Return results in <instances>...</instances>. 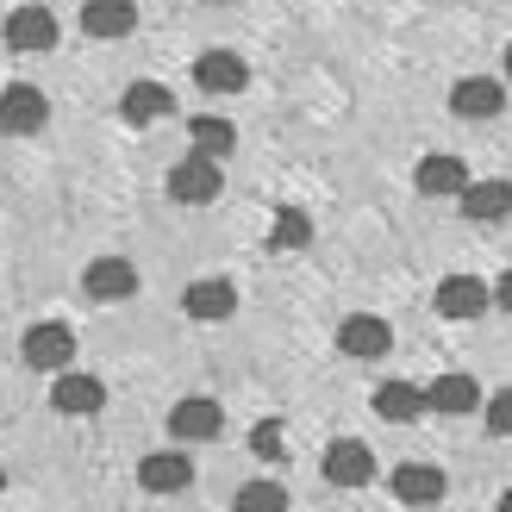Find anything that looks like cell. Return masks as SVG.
<instances>
[{
	"instance_id": "obj_24",
	"label": "cell",
	"mask_w": 512,
	"mask_h": 512,
	"mask_svg": "<svg viewBox=\"0 0 512 512\" xmlns=\"http://www.w3.org/2000/svg\"><path fill=\"white\" fill-rule=\"evenodd\" d=\"M238 506H288V488H281V481H244Z\"/></svg>"
},
{
	"instance_id": "obj_3",
	"label": "cell",
	"mask_w": 512,
	"mask_h": 512,
	"mask_svg": "<svg viewBox=\"0 0 512 512\" xmlns=\"http://www.w3.org/2000/svg\"><path fill=\"white\" fill-rule=\"evenodd\" d=\"M219 188H225V175H219L213 157H194V150H188V163L169 169V200H175V207H213Z\"/></svg>"
},
{
	"instance_id": "obj_11",
	"label": "cell",
	"mask_w": 512,
	"mask_h": 512,
	"mask_svg": "<svg viewBox=\"0 0 512 512\" xmlns=\"http://www.w3.org/2000/svg\"><path fill=\"white\" fill-rule=\"evenodd\" d=\"M82 294L88 300H132L138 294V269L125 263V256H94L82 269Z\"/></svg>"
},
{
	"instance_id": "obj_18",
	"label": "cell",
	"mask_w": 512,
	"mask_h": 512,
	"mask_svg": "<svg viewBox=\"0 0 512 512\" xmlns=\"http://www.w3.org/2000/svg\"><path fill=\"white\" fill-rule=\"evenodd\" d=\"M232 144H238V125L232 119H219V113H194L188 119V150H194V157L225 163V157H232Z\"/></svg>"
},
{
	"instance_id": "obj_14",
	"label": "cell",
	"mask_w": 512,
	"mask_h": 512,
	"mask_svg": "<svg viewBox=\"0 0 512 512\" xmlns=\"http://www.w3.org/2000/svg\"><path fill=\"white\" fill-rule=\"evenodd\" d=\"M7 44L19 50V57H38V50L57 44V13L44 7H13L7 13Z\"/></svg>"
},
{
	"instance_id": "obj_23",
	"label": "cell",
	"mask_w": 512,
	"mask_h": 512,
	"mask_svg": "<svg viewBox=\"0 0 512 512\" xmlns=\"http://www.w3.org/2000/svg\"><path fill=\"white\" fill-rule=\"evenodd\" d=\"M313 244V219L300 207H275V225H269V250H300Z\"/></svg>"
},
{
	"instance_id": "obj_2",
	"label": "cell",
	"mask_w": 512,
	"mask_h": 512,
	"mask_svg": "<svg viewBox=\"0 0 512 512\" xmlns=\"http://www.w3.org/2000/svg\"><path fill=\"white\" fill-rule=\"evenodd\" d=\"M19 356H25V369L57 375V369H69V363H75V331H69V325H57V319H44V325H32V331L19 338Z\"/></svg>"
},
{
	"instance_id": "obj_15",
	"label": "cell",
	"mask_w": 512,
	"mask_h": 512,
	"mask_svg": "<svg viewBox=\"0 0 512 512\" xmlns=\"http://www.w3.org/2000/svg\"><path fill=\"white\" fill-rule=\"evenodd\" d=\"M425 413H444V419L481 413V388H475V375H438V381L425 388Z\"/></svg>"
},
{
	"instance_id": "obj_30",
	"label": "cell",
	"mask_w": 512,
	"mask_h": 512,
	"mask_svg": "<svg viewBox=\"0 0 512 512\" xmlns=\"http://www.w3.org/2000/svg\"><path fill=\"white\" fill-rule=\"evenodd\" d=\"M506 506H512V494H506Z\"/></svg>"
},
{
	"instance_id": "obj_13",
	"label": "cell",
	"mask_w": 512,
	"mask_h": 512,
	"mask_svg": "<svg viewBox=\"0 0 512 512\" xmlns=\"http://www.w3.org/2000/svg\"><path fill=\"white\" fill-rule=\"evenodd\" d=\"M182 313L188 319H200V325H219V319H232L238 313V288H232V281H188V288H182Z\"/></svg>"
},
{
	"instance_id": "obj_19",
	"label": "cell",
	"mask_w": 512,
	"mask_h": 512,
	"mask_svg": "<svg viewBox=\"0 0 512 512\" xmlns=\"http://www.w3.org/2000/svg\"><path fill=\"white\" fill-rule=\"evenodd\" d=\"M138 25L132 0H82V32L88 38H125Z\"/></svg>"
},
{
	"instance_id": "obj_1",
	"label": "cell",
	"mask_w": 512,
	"mask_h": 512,
	"mask_svg": "<svg viewBox=\"0 0 512 512\" xmlns=\"http://www.w3.org/2000/svg\"><path fill=\"white\" fill-rule=\"evenodd\" d=\"M100 406H107V381L88 375V369H57V381H50V413H63V419H94Z\"/></svg>"
},
{
	"instance_id": "obj_17",
	"label": "cell",
	"mask_w": 512,
	"mask_h": 512,
	"mask_svg": "<svg viewBox=\"0 0 512 512\" xmlns=\"http://www.w3.org/2000/svg\"><path fill=\"white\" fill-rule=\"evenodd\" d=\"M456 207H463V219H475V225H500L512 213V182H463Z\"/></svg>"
},
{
	"instance_id": "obj_16",
	"label": "cell",
	"mask_w": 512,
	"mask_h": 512,
	"mask_svg": "<svg viewBox=\"0 0 512 512\" xmlns=\"http://www.w3.org/2000/svg\"><path fill=\"white\" fill-rule=\"evenodd\" d=\"M188 481H194V463H188L182 450H157V456H144V463H138V488L144 494H182Z\"/></svg>"
},
{
	"instance_id": "obj_6",
	"label": "cell",
	"mask_w": 512,
	"mask_h": 512,
	"mask_svg": "<svg viewBox=\"0 0 512 512\" xmlns=\"http://www.w3.org/2000/svg\"><path fill=\"white\" fill-rule=\"evenodd\" d=\"M169 431H175L182 444H213L219 431H225V406L207 400V394H188V400L169 406Z\"/></svg>"
},
{
	"instance_id": "obj_26",
	"label": "cell",
	"mask_w": 512,
	"mask_h": 512,
	"mask_svg": "<svg viewBox=\"0 0 512 512\" xmlns=\"http://www.w3.org/2000/svg\"><path fill=\"white\" fill-rule=\"evenodd\" d=\"M481 413H488V425L500 431V438H512V388H500L488 406H481Z\"/></svg>"
},
{
	"instance_id": "obj_20",
	"label": "cell",
	"mask_w": 512,
	"mask_h": 512,
	"mask_svg": "<svg viewBox=\"0 0 512 512\" xmlns=\"http://www.w3.org/2000/svg\"><path fill=\"white\" fill-rule=\"evenodd\" d=\"M394 500H406V506L444 500V469H438V463H400V469H394Z\"/></svg>"
},
{
	"instance_id": "obj_7",
	"label": "cell",
	"mask_w": 512,
	"mask_h": 512,
	"mask_svg": "<svg viewBox=\"0 0 512 512\" xmlns=\"http://www.w3.org/2000/svg\"><path fill=\"white\" fill-rule=\"evenodd\" d=\"M431 306H438L444 319H481L494 306V288L481 275H444L438 294H431Z\"/></svg>"
},
{
	"instance_id": "obj_25",
	"label": "cell",
	"mask_w": 512,
	"mask_h": 512,
	"mask_svg": "<svg viewBox=\"0 0 512 512\" xmlns=\"http://www.w3.org/2000/svg\"><path fill=\"white\" fill-rule=\"evenodd\" d=\"M281 438H288V431H281V419H263V425L250 431V450L263 456V463H275V456H281Z\"/></svg>"
},
{
	"instance_id": "obj_12",
	"label": "cell",
	"mask_w": 512,
	"mask_h": 512,
	"mask_svg": "<svg viewBox=\"0 0 512 512\" xmlns=\"http://www.w3.org/2000/svg\"><path fill=\"white\" fill-rule=\"evenodd\" d=\"M463 182H469V163L450 157V150H438V157H419V169H413V188H419L425 200H456V194H463Z\"/></svg>"
},
{
	"instance_id": "obj_29",
	"label": "cell",
	"mask_w": 512,
	"mask_h": 512,
	"mask_svg": "<svg viewBox=\"0 0 512 512\" xmlns=\"http://www.w3.org/2000/svg\"><path fill=\"white\" fill-rule=\"evenodd\" d=\"M207 7H225V0H207Z\"/></svg>"
},
{
	"instance_id": "obj_28",
	"label": "cell",
	"mask_w": 512,
	"mask_h": 512,
	"mask_svg": "<svg viewBox=\"0 0 512 512\" xmlns=\"http://www.w3.org/2000/svg\"><path fill=\"white\" fill-rule=\"evenodd\" d=\"M506 75H512V44H506Z\"/></svg>"
},
{
	"instance_id": "obj_4",
	"label": "cell",
	"mask_w": 512,
	"mask_h": 512,
	"mask_svg": "<svg viewBox=\"0 0 512 512\" xmlns=\"http://www.w3.org/2000/svg\"><path fill=\"white\" fill-rule=\"evenodd\" d=\"M44 119H50L44 88H32V82H7V88H0V132H7V138L44 132Z\"/></svg>"
},
{
	"instance_id": "obj_10",
	"label": "cell",
	"mask_w": 512,
	"mask_h": 512,
	"mask_svg": "<svg viewBox=\"0 0 512 512\" xmlns=\"http://www.w3.org/2000/svg\"><path fill=\"white\" fill-rule=\"evenodd\" d=\"M450 113L456 119H500L506 113V82H494V75H463V82L450 88Z\"/></svg>"
},
{
	"instance_id": "obj_27",
	"label": "cell",
	"mask_w": 512,
	"mask_h": 512,
	"mask_svg": "<svg viewBox=\"0 0 512 512\" xmlns=\"http://www.w3.org/2000/svg\"><path fill=\"white\" fill-rule=\"evenodd\" d=\"M494 300H500V306H506V313H512V269H506V275L494 281Z\"/></svg>"
},
{
	"instance_id": "obj_5",
	"label": "cell",
	"mask_w": 512,
	"mask_h": 512,
	"mask_svg": "<svg viewBox=\"0 0 512 512\" xmlns=\"http://www.w3.org/2000/svg\"><path fill=\"white\" fill-rule=\"evenodd\" d=\"M338 350L350 356V363H381V356L394 350V325L381 313H350L338 325Z\"/></svg>"
},
{
	"instance_id": "obj_9",
	"label": "cell",
	"mask_w": 512,
	"mask_h": 512,
	"mask_svg": "<svg viewBox=\"0 0 512 512\" xmlns=\"http://www.w3.org/2000/svg\"><path fill=\"white\" fill-rule=\"evenodd\" d=\"M194 88L200 94H244L250 88V63L238 50H207V57H194Z\"/></svg>"
},
{
	"instance_id": "obj_21",
	"label": "cell",
	"mask_w": 512,
	"mask_h": 512,
	"mask_svg": "<svg viewBox=\"0 0 512 512\" xmlns=\"http://www.w3.org/2000/svg\"><path fill=\"white\" fill-rule=\"evenodd\" d=\"M375 413L388 425H413V419H425V388H413V381H381V388H375Z\"/></svg>"
},
{
	"instance_id": "obj_8",
	"label": "cell",
	"mask_w": 512,
	"mask_h": 512,
	"mask_svg": "<svg viewBox=\"0 0 512 512\" xmlns=\"http://www.w3.org/2000/svg\"><path fill=\"white\" fill-rule=\"evenodd\" d=\"M319 469H325L331 488H369V481H375V450L363 438H338V444L325 450Z\"/></svg>"
},
{
	"instance_id": "obj_22",
	"label": "cell",
	"mask_w": 512,
	"mask_h": 512,
	"mask_svg": "<svg viewBox=\"0 0 512 512\" xmlns=\"http://www.w3.org/2000/svg\"><path fill=\"white\" fill-rule=\"evenodd\" d=\"M119 113L132 119V125H150V119H163V113H175V94L163 88V82H132L119 94Z\"/></svg>"
}]
</instances>
